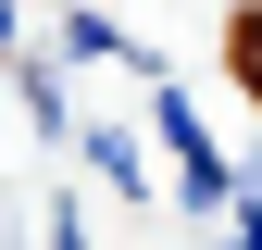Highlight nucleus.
I'll use <instances>...</instances> for the list:
<instances>
[{
	"mask_svg": "<svg viewBox=\"0 0 262 250\" xmlns=\"http://www.w3.org/2000/svg\"><path fill=\"white\" fill-rule=\"evenodd\" d=\"M150 125H162V150H175V200L200 213V225H225V213L250 200V175L212 150V125H200V100L187 88H150Z\"/></svg>",
	"mask_w": 262,
	"mask_h": 250,
	"instance_id": "nucleus-1",
	"label": "nucleus"
},
{
	"mask_svg": "<svg viewBox=\"0 0 262 250\" xmlns=\"http://www.w3.org/2000/svg\"><path fill=\"white\" fill-rule=\"evenodd\" d=\"M62 62H138V75H162V62H150L138 38H125L113 13H88V0H75V13H62Z\"/></svg>",
	"mask_w": 262,
	"mask_h": 250,
	"instance_id": "nucleus-2",
	"label": "nucleus"
},
{
	"mask_svg": "<svg viewBox=\"0 0 262 250\" xmlns=\"http://www.w3.org/2000/svg\"><path fill=\"white\" fill-rule=\"evenodd\" d=\"M75 150H88V175H100L113 200H150V163H138V138H125V125H88Z\"/></svg>",
	"mask_w": 262,
	"mask_h": 250,
	"instance_id": "nucleus-3",
	"label": "nucleus"
},
{
	"mask_svg": "<svg viewBox=\"0 0 262 250\" xmlns=\"http://www.w3.org/2000/svg\"><path fill=\"white\" fill-rule=\"evenodd\" d=\"M13 100H25V125H38V138H75V113H62V75H50V62H13Z\"/></svg>",
	"mask_w": 262,
	"mask_h": 250,
	"instance_id": "nucleus-4",
	"label": "nucleus"
},
{
	"mask_svg": "<svg viewBox=\"0 0 262 250\" xmlns=\"http://www.w3.org/2000/svg\"><path fill=\"white\" fill-rule=\"evenodd\" d=\"M212 250H262V175H250V200H237V213L212 225Z\"/></svg>",
	"mask_w": 262,
	"mask_h": 250,
	"instance_id": "nucleus-5",
	"label": "nucleus"
},
{
	"mask_svg": "<svg viewBox=\"0 0 262 250\" xmlns=\"http://www.w3.org/2000/svg\"><path fill=\"white\" fill-rule=\"evenodd\" d=\"M50 250H88V225H75V213H50Z\"/></svg>",
	"mask_w": 262,
	"mask_h": 250,
	"instance_id": "nucleus-6",
	"label": "nucleus"
}]
</instances>
